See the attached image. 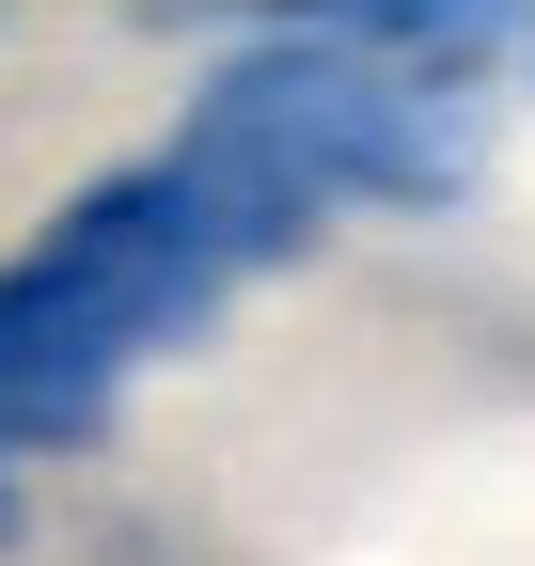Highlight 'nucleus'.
Listing matches in <instances>:
<instances>
[{
	"label": "nucleus",
	"mask_w": 535,
	"mask_h": 566,
	"mask_svg": "<svg viewBox=\"0 0 535 566\" xmlns=\"http://www.w3.org/2000/svg\"><path fill=\"white\" fill-rule=\"evenodd\" d=\"M473 80L441 63H394L347 32H268L237 48L174 126V174L189 205L221 221L237 268H284L331 205H457L473 189Z\"/></svg>",
	"instance_id": "1"
},
{
	"label": "nucleus",
	"mask_w": 535,
	"mask_h": 566,
	"mask_svg": "<svg viewBox=\"0 0 535 566\" xmlns=\"http://www.w3.org/2000/svg\"><path fill=\"white\" fill-rule=\"evenodd\" d=\"M221 221L189 205V174H111L80 189L63 221L0 268V457H32V441H95L111 394L158 363V346H189L221 315Z\"/></svg>",
	"instance_id": "2"
},
{
	"label": "nucleus",
	"mask_w": 535,
	"mask_h": 566,
	"mask_svg": "<svg viewBox=\"0 0 535 566\" xmlns=\"http://www.w3.org/2000/svg\"><path fill=\"white\" fill-rule=\"evenodd\" d=\"M268 32H347V48H394V63H441L473 80L535 32V0H268Z\"/></svg>",
	"instance_id": "3"
},
{
	"label": "nucleus",
	"mask_w": 535,
	"mask_h": 566,
	"mask_svg": "<svg viewBox=\"0 0 535 566\" xmlns=\"http://www.w3.org/2000/svg\"><path fill=\"white\" fill-rule=\"evenodd\" d=\"M0 535H17V488H0Z\"/></svg>",
	"instance_id": "4"
},
{
	"label": "nucleus",
	"mask_w": 535,
	"mask_h": 566,
	"mask_svg": "<svg viewBox=\"0 0 535 566\" xmlns=\"http://www.w3.org/2000/svg\"><path fill=\"white\" fill-rule=\"evenodd\" d=\"M520 63H535V32H520Z\"/></svg>",
	"instance_id": "5"
}]
</instances>
